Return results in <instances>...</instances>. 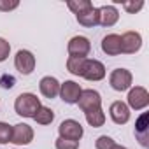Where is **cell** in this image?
Wrapping results in <instances>:
<instances>
[{
    "instance_id": "6da1fadb",
    "label": "cell",
    "mask_w": 149,
    "mask_h": 149,
    "mask_svg": "<svg viewBox=\"0 0 149 149\" xmlns=\"http://www.w3.org/2000/svg\"><path fill=\"white\" fill-rule=\"evenodd\" d=\"M40 98L35 93H21L14 100V111L18 116L23 118H33L37 111L40 109Z\"/></svg>"
},
{
    "instance_id": "7a4b0ae2",
    "label": "cell",
    "mask_w": 149,
    "mask_h": 149,
    "mask_svg": "<svg viewBox=\"0 0 149 149\" xmlns=\"http://www.w3.org/2000/svg\"><path fill=\"white\" fill-rule=\"evenodd\" d=\"M132 83H133V76L126 68H116L109 76V84L114 91H126L132 88Z\"/></svg>"
},
{
    "instance_id": "3957f363",
    "label": "cell",
    "mask_w": 149,
    "mask_h": 149,
    "mask_svg": "<svg viewBox=\"0 0 149 149\" xmlns=\"http://www.w3.org/2000/svg\"><path fill=\"white\" fill-rule=\"evenodd\" d=\"M58 133H60L61 139L79 142V140L83 139V135H84V128H83V125H81L79 121H76V119H65V121L60 123Z\"/></svg>"
},
{
    "instance_id": "277c9868",
    "label": "cell",
    "mask_w": 149,
    "mask_h": 149,
    "mask_svg": "<svg viewBox=\"0 0 149 149\" xmlns=\"http://www.w3.org/2000/svg\"><path fill=\"white\" fill-rule=\"evenodd\" d=\"M35 65H37V60L33 56L32 51L28 49H19L14 56V67L19 74L23 76H30V74L35 70Z\"/></svg>"
},
{
    "instance_id": "5b68a950",
    "label": "cell",
    "mask_w": 149,
    "mask_h": 149,
    "mask_svg": "<svg viewBox=\"0 0 149 149\" xmlns=\"http://www.w3.org/2000/svg\"><path fill=\"white\" fill-rule=\"evenodd\" d=\"M105 65L98 60H91V58H86L84 60V65H83V74L81 77H84L86 81H102L105 77Z\"/></svg>"
},
{
    "instance_id": "8992f818",
    "label": "cell",
    "mask_w": 149,
    "mask_h": 149,
    "mask_svg": "<svg viewBox=\"0 0 149 149\" xmlns=\"http://www.w3.org/2000/svg\"><path fill=\"white\" fill-rule=\"evenodd\" d=\"M128 109H133V111H142L149 105V93L144 86H133L130 88L128 91Z\"/></svg>"
},
{
    "instance_id": "52a82bcc",
    "label": "cell",
    "mask_w": 149,
    "mask_h": 149,
    "mask_svg": "<svg viewBox=\"0 0 149 149\" xmlns=\"http://www.w3.org/2000/svg\"><path fill=\"white\" fill-rule=\"evenodd\" d=\"M67 51L70 56H76V58H86L91 51V42L88 37L84 35H76L68 40V46H67Z\"/></svg>"
},
{
    "instance_id": "ba28073f",
    "label": "cell",
    "mask_w": 149,
    "mask_h": 149,
    "mask_svg": "<svg viewBox=\"0 0 149 149\" xmlns=\"http://www.w3.org/2000/svg\"><path fill=\"white\" fill-rule=\"evenodd\" d=\"M81 111L86 114L90 111H95V109H102V97L98 91L95 90H83L81 91V97L77 100Z\"/></svg>"
},
{
    "instance_id": "9c48e42d",
    "label": "cell",
    "mask_w": 149,
    "mask_h": 149,
    "mask_svg": "<svg viewBox=\"0 0 149 149\" xmlns=\"http://www.w3.org/2000/svg\"><path fill=\"white\" fill-rule=\"evenodd\" d=\"M33 140V128L26 123H18L13 126L11 142L14 146H26Z\"/></svg>"
},
{
    "instance_id": "30bf717a",
    "label": "cell",
    "mask_w": 149,
    "mask_h": 149,
    "mask_svg": "<svg viewBox=\"0 0 149 149\" xmlns=\"http://www.w3.org/2000/svg\"><path fill=\"white\" fill-rule=\"evenodd\" d=\"M81 91L83 88L76 83V81H65L60 84V98L65 102V104H77L79 97H81Z\"/></svg>"
},
{
    "instance_id": "8fae6325",
    "label": "cell",
    "mask_w": 149,
    "mask_h": 149,
    "mask_svg": "<svg viewBox=\"0 0 149 149\" xmlns=\"http://www.w3.org/2000/svg\"><path fill=\"white\" fill-rule=\"evenodd\" d=\"M121 39V53L125 54H133L142 47V37L139 32H125L119 35Z\"/></svg>"
},
{
    "instance_id": "7c38bea8",
    "label": "cell",
    "mask_w": 149,
    "mask_h": 149,
    "mask_svg": "<svg viewBox=\"0 0 149 149\" xmlns=\"http://www.w3.org/2000/svg\"><path fill=\"white\" fill-rule=\"evenodd\" d=\"M135 137L142 147H149V112H142L135 123Z\"/></svg>"
},
{
    "instance_id": "4fadbf2b",
    "label": "cell",
    "mask_w": 149,
    "mask_h": 149,
    "mask_svg": "<svg viewBox=\"0 0 149 149\" xmlns=\"http://www.w3.org/2000/svg\"><path fill=\"white\" fill-rule=\"evenodd\" d=\"M109 114H111V119L116 123V125H125L130 121V109L125 102L121 100H116L111 104L109 107Z\"/></svg>"
},
{
    "instance_id": "5bb4252c",
    "label": "cell",
    "mask_w": 149,
    "mask_h": 149,
    "mask_svg": "<svg viewBox=\"0 0 149 149\" xmlns=\"http://www.w3.org/2000/svg\"><path fill=\"white\" fill-rule=\"evenodd\" d=\"M119 19V11L114 6H102L98 7V25L109 28L114 26Z\"/></svg>"
},
{
    "instance_id": "9a60e30c",
    "label": "cell",
    "mask_w": 149,
    "mask_h": 149,
    "mask_svg": "<svg viewBox=\"0 0 149 149\" xmlns=\"http://www.w3.org/2000/svg\"><path fill=\"white\" fill-rule=\"evenodd\" d=\"M39 90H40V93L46 97V98H56L58 97V93H60V83H58V79L56 77H53V76H46V77H42L40 79V83H39Z\"/></svg>"
},
{
    "instance_id": "2e32d148",
    "label": "cell",
    "mask_w": 149,
    "mask_h": 149,
    "mask_svg": "<svg viewBox=\"0 0 149 149\" xmlns=\"http://www.w3.org/2000/svg\"><path fill=\"white\" fill-rule=\"evenodd\" d=\"M102 51L107 56H118L121 54V39L118 33H109L102 39Z\"/></svg>"
},
{
    "instance_id": "e0dca14e",
    "label": "cell",
    "mask_w": 149,
    "mask_h": 149,
    "mask_svg": "<svg viewBox=\"0 0 149 149\" xmlns=\"http://www.w3.org/2000/svg\"><path fill=\"white\" fill-rule=\"evenodd\" d=\"M76 19H77L79 25H83V26H86V28L97 26V25H98V7H93V6H91L90 9H86V11L76 14Z\"/></svg>"
},
{
    "instance_id": "ac0fdd59",
    "label": "cell",
    "mask_w": 149,
    "mask_h": 149,
    "mask_svg": "<svg viewBox=\"0 0 149 149\" xmlns=\"http://www.w3.org/2000/svg\"><path fill=\"white\" fill-rule=\"evenodd\" d=\"M84 116H86L88 125L93 126V128H100V126H104V123H105V112H104L102 109L90 111V112H86Z\"/></svg>"
},
{
    "instance_id": "d6986e66",
    "label": "cell",
    "mask_w": 149,
    "mask_h": 149,
    "mask_svg": "<svg viewBox=\"0 0 149 149\" xmlns=\"http://www.w3.org/2000/svg\"><path fill=\"white\" fill-rule=\"evenodd\" d=\"M33 119L37 121V125L46 126V125H51V123H53V119H54V112H53L49 107L40 105V109L37 111V114L33 116Z\"/></svg>"
},
{
    "instance_id": "ffe728a7",
    "label": "cell",
    "mask_w": 149,
    "mask_h": 149,
    "mask_svg": "<svg viewBox=\"0 0 149 149\" xmlns=\"http://www.w3.org/2000/svg\"><path fill=\"white\" fill-rule=\"evenodd\" d=\"M86 58H76V56H68L67 60V70L74 76H81L83 74V65Z\"/></svg>"
},
{
    "instance_id": "44dd1931",
    "label": "cell",
    "mask_w": 149,
    "mask_h": 149,
    "mask_svg": "<svg viewBox=\"0 0 149 149\" xmlns=\"http://www.w3.org/2000/svg\"><path fill=\"white\" fill-rule=\"evenodd\" d=\"M91 6H93V4L90 2V0H68V2H67V7H68L74 14H79V13L90 9Z\"/></svg>"
},
{
    "instance_id": "7402d4cb",
    "label": "cell",
    "mask_w": 149,
    "mask_h": 149,
    "mask_svg": "<svg viewBox=\"0 0 149 149\" xmlns=\"http://www.w3.org/2000/svg\"><path fill=\"white\" fill-rule=\"evenodd\" d=\"M11 133H13V126L9 123L0 121V144L11 142Z\"/></svg>"
},
{
    "instance_id": "603a6c76",
    "label": "cell",
    "mask_w": 149,
    "mask_h": 149,
    "mask_svg": "<svg viewBox=\"0 0 149 149\" xmlns=\"http://www.w3.org/2000/svg\"><path fill=\"white\" fill-rule=\"evenodd\" d=\"M54 147L56 149H79V142H76V140H67V139L58 137L56 142H54Z\"/></svg>"
},
{
    "instance_id": "cb8c5ba5",
    "label": "cell",
    "mask_w": 149,
    "mask_h": 149,
    "mask_svg": "<svg viewBox=\"0 0 149 149\" xmlns=\"http://www.w3.org/2000/svg\"><path fill=\"white\" fill-rule=\"evenodd\" d=\"M114 146H116V142L111 137H107V135H100L97 139V142H95V147L97 149H112Z\"/></svg>"
},
{
    "instance_id": "d4e9b609",
    "label": "cell",
    "mask_w": 149,
    "mask_h": 149,
    "mask_svg": "<svg viewBox=\"0 0 149 149\" xmlns=\"http://www.w3.org/2000/svg\"><path fill=\"white\" fill-rule=\"evenodd\" d=\"M9 53H11V44L4 37H0V63L9 58Z\"/></svg>"
},
{
    "instance_id": "484cf974",
    "label": "cell",
    "mask_w": 149,
    "mask_h": 149,
    "mask_svg": "<svg viewBox=\"0 0 149 149\" xmlns=\"http://www.w3.org/2000/svg\"><path fill=\"white\" fill-rule=\"evenodd\" d=\"M123 7H125V11L126 13H130V14H135V13H139L142 7H144V2H125L123 4Z\"/></svg>"
},
{
    "instance_id": "4316f807",
    "label": "cell",
    "mask_w": 149,
    "mask_h": 149,
    "mask_svg": "<svg viewBox=\"0 0 149 149\" xmlns=\"http://www.w3.org/2000/svg\"><path fill=\"white\" fill-rule=\"evenodd\" d=\"M14 83H16V79L13 76H9V74H4V76L0 77V86H2L4 90H11L14 86Z\"/></svg>"
},
{
    "instance_id": "83f0119b",
    "label": "cell",
    "mask_w": 149,
    "mask_h": 149,
    "mask_svg": "<svg viewBox=\"0 0 149 149\" xmlns=\"http://www.w3.org/2000/svg\"><path fill=\"white\" fill-rule=\"evenodd\" d=\"M19 2H6V0H0V11L2 13H9V11H14L18 9Z\"/></svg>"
},
{
    "instance_id": "f1b7e54d",
    "label": "cell",
    "mask_w": 149,
    "mask_h": 149,
    "mask_svg": "<svg viewBox=\"0 0 149 149\" xmlns=\"http://www.w3.org/2000/svg\"><path fill=\"white\" fill-rule=\"evenodd\" d=\"M112 149H126V147H125V146H118V144H116V146H114Z\"/></svg>"
}]
</instances>
